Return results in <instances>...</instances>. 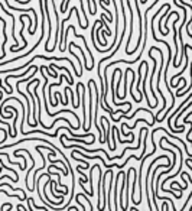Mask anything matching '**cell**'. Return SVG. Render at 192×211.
I'll return each instance as SVG.
<instances>
[{"label": "cell", "mask_w": 192, "mask_h": 211, "mask_svg": "<svg viewBox=\"0 0 192 211\" xmlns=\"http://www.w3.org/2000/svg\"><path fill=\"white\" fill-rule=\"evenodd\" d=\"M162 210H169V207H168V204H166V203H163V205H162Z\"/></svg>", "instance_id": "cell-3"}, {"label": "cell", "mask_w": 192, "mask_h": 211, "mask_svg": "<svg viewBox=\"0 0 192 211\" xmlns=\"http://www.w3.org/2000/svg\"><path fill=\"white\" fill-rule=\"evenodd\" d=\"M55 95H57V97H61V94H59V93H55ZM61 101L64 103V104H65V106H67V104H68V103H67V101H65V98H61Z\"/></svg>", "instance_id": "cell-2"}, {"label": "cell", "mask_w": 192, "mask_h": 211, "mask_svg": "<svg viewBox=\"0 0 192 211\" xmlns=\"http://www.w3.org/2000/svg\"><path fill=\"white\" fill-rule=\"evenodd\" d=\"M8 207H9V210H10V208H12V204H10V203H6V204H3V205L0 207V210H4V208H8Z\"/></svg>", "instance_id": "cell-1"}]
</instances>
